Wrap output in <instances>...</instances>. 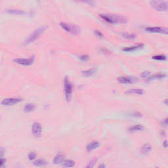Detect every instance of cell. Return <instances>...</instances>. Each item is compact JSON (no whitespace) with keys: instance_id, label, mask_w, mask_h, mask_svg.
I'll return each mask as SVG.
<instances>
[{"instance_id":"cell-1","label":"cell","mask_w":168,"mask_h":168,"mask_svg":"<svg viewBox=\"0 0 168 168\" xmlns=\"http://www.w3.org/2000/svg\"><path fill=\"white\" fill-rule=\"evenodd\" d=\"M99 17L104 22L110 24H125L127 22V18L123 15H115V14H100Z\"/></svg>"},{"instance_id":"cell-2","label":"cell","mask_w":168,"mask_h":168,"mask_svg":"<svg viewBox=\"0 0 168 168\" xmlns=\"http://www.w3.org/2000/svg\"><path fill=\"white\" fill-rule=\"evenodd\" d=\"M47 28H48L47 26L44 25V26H41L38 28H37V29H36L25 40V45L30 44L34 41H36L37 39H38V38L40 37V36L45 32V31L47 29Z\"/></svg>"},{"instance_id":"cell-3","label":"cell","mask_w":168,"mask_h":168,"mask_svg":"<svg viewBox=\"0 0 168 168\" xmlns=\"http://www.w3.org/2000/svg\"><path fill=\"white\" fill-rule=\"evenodd\" d=\"M60 25L64 30L72 33V34L73 35H78L80 33V29L78 26L66 22H61Z\"/></svg>"},{"instance_id":"cell-4","label":"cell","mask_w":168,"mask_h":168,"mask_svg":"<svg viewBox=\"0 0 168 168\" xmlns=\"http://www.w3.org/2000/svg\"><path fill=\"white\" fill-rule=\"evenodd\" d=\"M64 92H65V97L66 100L69 101L72 97V94L73 92V87L69 79L65 77L64 80Z\"/></svg>"},{"instance_id":"cell-5","label":"cell","mask_w":168,"mask_h":168,"mask_svg":"<svg viewBox=\"0 0 168 168\" xmlns=\"http://www.w3.org/2000/svg\"><path fill=\"white\" fill-rule=\"evenodd\" d=\"M151 6L158 11H166L167 10L168 3L167 2L152 1L150 2Z\"/></svg>"},{"instance_id":"cell-6","label":"cell","mask_w":168,"mask_h":168,"mask_svg":"<svg viewBox=\"0 0 168 168\" xmlns=\"http://www.w3.org/2000/svg\"><path fill=\"white\" fill-rule=\"evenodd\" d=\"M34 60H35V57L32 56L28 59H21V58L16 59L14 60V62L20 65L30 66L33 64V62H34Z\"/></svg>"},{"instance_id":"cell-7","label":"cell","mask_w":168,"mask_h":168,"mask_svg":"<svg viewBox=\"0 0 168 168\" xmlns=\"http://www.w3.org/2000/svg\"><path fill=\"white\" fill-rule=\"evenodd\" d=\"M21 101L22 99L19 98H7L2 100V104L4 106H13Z\"/></svg>"},{"instance_id":"cell-8","label":"cell","mask_w":168,"mask_h":168,"mask_svg":"<svg viewBox=\"0 0 168 168\" xmlns=\"http://www.w3.org/2000/svg\"><path fill=\"white\" fill-rule=\"evenodd\" d=\"M32 132L33 135L36 137H39L40 136H41L42 133V128L41 124L38 122L33 123L32 127Z\"/></svg>"},{"instance_id":"cell-9","label":"cell","mask_w":168,"mask_h":168,"mask_svg":"<svg viewBox=\"0 0 168 168\" xmlns=\"http://www.w3.org/2000/svg\"><path fill=\"white\" fill-rule=\"evenodd\" d=\"M145 30L148 32L150 33H165L167 34V30L166 28L163 27H148L145 28Z\"/></svg>"},{"instance_id":"cell-10","label":"cell","mask_w":168,"mask_h":168,"mask_svg":"<svg viewBox=\"0 0 168 168\" xmlns=\"http://www.w3.org/2000/svg\"><path fill=\"white\" fill-rule=\"evenodd\" d=\"M118 80L119 83L124 84H131L133 81H135V78H133V77H129V76H122L119 77L118 78Z\"/></svg>"},{"instance_id":"cell-11","label":"cell","mask_w":168,"mask_h":168,"mask_svg":"<svg viewBox=\"0 0 168 168\" xmlns=\"http://www.w3.org/2000/svg\"><path fill=\"white\" fill-rule=\"evenodd\" d=\"M100 144L99 141H92L91 143H89L87 146H86V150H87V151L88 152H91L96 149V148H97L100 146Z\"/></svg>"},{"instance_id":"cell-12","label":"cell","mask_w":168,"mask_h":168,"mask_svg":"<svg viewBox=\"0 0 168 168\" xmlns=\"http://www.w3.org/2000/svg\"><path fill=\"white\" fill-rule=\"evenodd\" d=\"M166 77V74L164 73H158V74H154L152 75H150L147 78V81H151L153 80H160Z\"/></svg>"},{"instance_id":"cell-13","label":"cell","mask_w":168,"mask_h":168,"mask_svg":"<svg viewBox=\"0 0 168 168\" xmlns=\"http://www.w3.org/2000/svg\"><path fill=\"white\" fill-rule=\"evenodd\" d=\"M152 150V146L148 143H146L145 145H143L141 148V153L143 154H147L151 152Z\"/></svg>"},{"instance_id":"cell-14","label":"cell","mask_w":168,"mask_h":168,"mask_svg":"<svg viewBox=\"0 0 168 168\" xmlns=\"http://www.w3.org/2000/svg\"><path fill=\"white\" fill-rule=\"evenodd\" d=\"M143 44H138V45H135L133 46H131V47H125L123 49V51H127V52H130V51H136L138 49H140L141 48H143Z\"/></svg>"},{"instance_id":"cell-15","label":"cell","mask_w":168,"mask_h":168,"mask_svg":"<svg viewBox=\"0 0 168 168\" xmlns=\"http://www.w3.org/2000/svg\"><path fill=\"white\" fill-rule=\"evenodd\" d=\"M76 164V163L74 160H64L62 162L61 166L63 167L66 168H70V167H73Z\"/></svg>"},{"instance_id":"cell-16","label":"cell","mask_w":168,"mask_h":168,"mask_svg":"<svg viewBox=\"0 0 168 168\" xmlns=\"http://www.w3.org/2000/svg\"><path fill=\"white\" fill-rule=\"evenodd\" d=\"M127 94H137V95H143L145 93V91L139 88H133L131 89L126 92Z\"/></svg>"},{"instance_id":"cell-17","label":"cell","mask_w":168,"mask_h":168,"mask_svg":"<svg viewBox=\"0 0 168 168\" xmlns=\"http://www.w3.org/2000/svg\"><path fill=\"white\" fill-rule=\"evenodd\" d=\"M33 164L38 167H44L48 164V162L44 159H37L33 162Z\"/></svg>"},{"instance_id":"cell-18","label":"cell","mask_w":168,"mask_h":168,"mask_svg":"<svg viewBox=\"0 0 168 168\" xmlns=\"http://www.w3.org/2000/svg\"><path fill=\"white\" fill-rule=\"evenodd\" d=\"M64 160V156L62 154H57L53 159L55 164H61L62 162Z\"/></svg>"},{"instance_id":"cell-19","label":"cell","mask_w":168,"mask_h":168,"mask_svg":"<svg viewBox=\"0 0 168 168\" xmlns=\"http://www.w3.org/2000/svg\"><path fill=\"white\" fill-rule=\"evenodd\" d=\"M143 129V126H141V125H134V126H132L131 127H129L128 130L130 132H135L138 131H141Z\"/></svg>"},{"instance_id":"cell-20","label":"cell","mask_w":168,"mask_h":168,"mask_svg":"<svg viewBox=\"0 0 168 168\" xmlns=\"http://www.w3.org/2000/svg\"><path fill=\"white\" fill-rule=\"evenodd\" d=\"M6 12L9 14H12V15H24V14H25V11L20 10V9H7Z\"/></svg>"},{"instance_id":"cell-21","label":"cell","mask_w":168,"mask_h":168,"mask_svg":"<svg viewBox=\"0 0 168 168\" xmlns=\"http://www.w3.org/2000/svg\"><path fill=\"white\" fill-rule=\"evenodd\" d=\"M34 109H35V105L33 104H31V103L26 104L25 106V108H24V110H25V111L26 112H32Z\"/></svg>"},{"instance_id":"cell-22","label":"cell","mask_w":168,"mask_h":168,"mask_svg":"<svg viewBox=\"0 0 168 168\" xmlns=\"http://www.w3.org/2000/svg\"><path fill=\"white\" fill-rule=\"evenodd\" d=\"M96 71H97V69L96 68H92L90 70H87L82 72V74L85 76H92L94 74H95Z\"/></svg>"},{"instance_id":"cell-23","label":"cell","mask_w":168,"mask_h":168,"mask_svg":"<svg viewBox=\"0 0 168 168\" xmlns=\"http://www.w3.org/2000/svg\"><path fill=\"white\" fill-rule=\"evenodd\" d=\"M97 160H98L97 158H94V159L92 160L88 163L87 166L85 167V168H93L96 164V163H97Z\"/></svg>"},{"instance_id":"cell-24","label":"cell","mask_w":168,"mask_h":168,"mask_svg":"<svg viewBox=\"0 0 168 168\" xmlns=\"http://www.w3.org/2000/svg\"><path fill=\"white\" fill-rule=\"evenodd\" d=\"M152 59L154 60H158V61H165L166 60V57L165 55H156V56H154L152 57Z\"/></svg>"},{"instance_id":"cell-25","label":"cell","mask_w":168,"mask_h":168,"mask_svg":"<svg viewBox=\"0 0 168 168\" xmlns=\"http://www.w3.org/2000/svg\"><path fill=\"white\" fill-rule=\"evenodd\" d=\"M123 36L124 37L127 38V39H129V40H133V39H135L136 38V36L134 35V34H131V33H123Z\"/></svg>"},{"instance_id":"cell-26","label":"cell","mask_w":168,"mask_h":168,"mask_svg":"<svg viewBox=\"0 0 168 168\" xmlns=\"http://www.w3.org/2000/svg\"><path fill=\"white\" fill-rule=\"evenodd\" d=\"M28 159H29L30 160H33L36 158V154L35 152H32L29 153V154H28Z\"/></svg>"},{"instance_id":"cell-27","label":"cell","mask_w":168,"mask_h":168,"mask_svg":"<svg viewBox=\"0 0 168 168\" xmlns=\"http://www.w3.org/2000/svg\"><path fill=\"white\" fill-rule=\"evenodd\" d=\"M150 75V72H147V71H146V72H143V73L141 74V76L143 77V78H145V79H147Z\"/></svg>"},{"instance_id":"cell-28","label":"cell","mask_w":168,"mask_h":168,"mask_svg":"<svg viewBox=\"0 0 168 168\" xmlns=\"http://www.w3.org/2000/svg\"><path fill=\"white\" fill-rule=\"evenodd\" d=\"M89 56H88V55H82V56H81V57H80V60H81L82 61H88V60H89Z\"/></svg>"},{"instance_id":"cell-29","label":"cell","mask_w":168,"mask_h":168,"mask_svg":"<svg viewBox=\"0 0 168 168\" xmlns=\"http://www.w3.org/2000/svg\"><path fill=\"white\" fill-rule=\"evenodd\" d=\"M6 163V160L2 158H0V167H2Z\"/></svg>"},{"instance_id":"cell-30","label":"cell","mask_w":168,"mask_h":168,"mask_svg":"<svg viewBox=\"0 0 168 168\" xmlns=\"http://www.w3.org/2000/svg\"><path fill=\"white\" fill-rule=\"evenodd\" d=\"M95 33H96V34H97V36L98 37H103V33H102L101 32H100L97 31V30H95Z\"/></svg>"},{"instance_id":"cell-31","label":"cell","mask_w":168,"mask_h":168,"mask_svg":"<svg viewBox=\"0 0 168 168\" xmlns=\"http://www.w3.org/2000/svg\"><path fill=\"white\" fill-rule=\"evenodd\" d=\"M133 117H141V114L139 112H135L131 114Z\"/></svg>"},{"instance_id":"cell-32","label":"cell","mask_w":168,"mask_h":168,"mask_svg":"<svg viewBox=\"0 0 168 168\" xmlns=\"http://www.w3.org/2000/svg\"><path fill=\"white\" fill-rule=\"evenodd\" d=\"M3 153H4L3 150L1 149V148H0V158H2V156L3 154Z\"/></svg>"},{"instance_id":"cell-33","label":"cell","mask_w":168,"mask_h":168,"mask_svg":"<svg viewBox=\"0 0 168 168\" xmlns=\"http://www.w3.org/2000/svg\"><path fill=\"white\" fill-rule=\"evenodd\" d=\"M163 145H164V148H166L167 147V141H165L164 142V144H163Z\"/></svg>"},{"instance_id":"cell-34","label":"cell","mask_w":168,"mask_h":168,"mask_svg":"<svg viewBox=\"0 0 168 168\" xmlns=\"http://www.w3.org/2000/svg\"><path fill=\"white\" fill-rule=\"evenodd\" d=\"M98 168H106V166H105V165L104 164H100Z\"/></svg>"},{"instance_id":"cell-35","label":"cell","mask_w":168,"mask_h":168,"mask_svg":"<svg viewBox=\"0 0 168 168\" xmlns=\"http://www.w3.org/2000/svg\"><path fill=\"white\" fill-rule=\"evenodd\" d=\"M163 123H164L166 126H167V118H166L165 120L163 121Z\"/></svg>"},{"instance_id":"cell-36","label":"cell","mask_w":168,"mask_h":168,"mask_svg":"<svg viewBox=\"0 0 168 168\" xmlns=\"http://www.w3.org/2000/svg\"><path fill=\"white\" fill-rule=\"evenodd\" d=\"M156 168H159V167H156Z\"/></svg>"}]
</instances>
